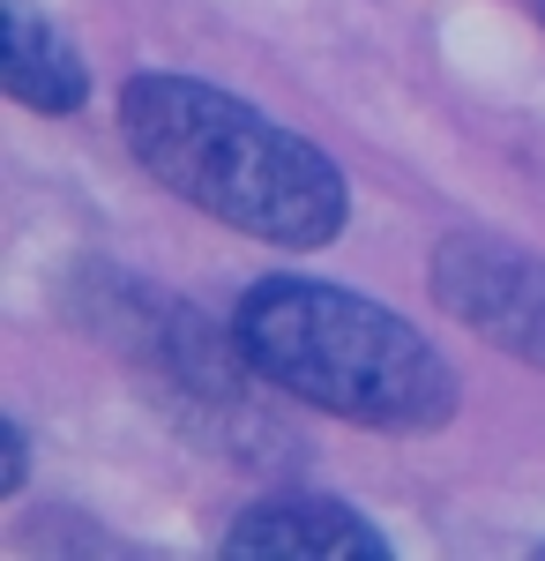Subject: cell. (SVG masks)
<instances>
[{"mask_svg": "<svg viewBox=\"0 0 545 561\" xmlns=\"http://www.w3.org/2000/svg\"><path fill=\"white\" fill-rule=\"evenodd\" d=\"M68 314L76 330L97 337L113 352V367L135 375V389L165 412L179 434H195L202 449L232 457V465H269L285 457V434L277 420L254 404V375L240 345H232V322L217 330L202 307L172 300L165 285L135 277V270H105L90 262L68 277Z\"/></svg>", "mask_w": 545, "mask_h": 561, "instance_id": "obj_3", "label": "cell"}, {"mask_svg": "<svg viewBox=\"0 0 545 561\" xmlns=\"http://www.w3.org/2000/svg\"><path fill=\"white\" fill-rule=\"evenodd\" d=\"M232 345L262 389L367 434H441L463 412V382L441 345L396 307L329 277H254L232 300Z\"/></svg>", "mask_w": 545, "mask_h": 561, "instance_id": "obj_2", "label": "cell"}, {"mask_svg": "<svg viewBox=\"0 0 545 561\" xmlns=\"http://www.w3.org/2000/svg\"><path fill=\"white\" fill-rule=\"evenodd\" d=\"M113 121H120L127 158L165 195L217 217L240 240L314 255L351 225V187L329 150L202 76L135 68L113 98Z\"/></svg>", "mask_w": 545, "mask_h": 561, "instance_id": "obj_1", "label": "cell"}, {"mask_svg": "<svg viewBox=\"0 0 545 561\" xmlns=\"http://www.w3.org/2000/svg\"><path fill=\"white\" fill-rule=\"evenodd\" d=\"M224 561H389V531L359 517L351 502L314 494V486H269L262 502L232 510L217 531Z\"/></svg>", "mask_w": 545, "mask_h": 561, "instance_id": "obj_5", "label": "cell"}, {"mask_svg": "<svg viewBox=\"0 0 545 561\" xmlns=\"http://www.w3.org/2000/svg\"><path fill=\"white\" fill-rule=\"evenodd\" d=\"M31 486V434L23 420H0V494H23Z\"/></svg>", "mask_w": 545, "mask_h": 561, "instance_id": "obj_7", "label": "cell"}, {"mask_svg": "<svg viewBox=\"0 0 545 561\" xmlns=\"http://www.w3.org/2000/svg\"><path fill=\"white\" fill-rule=\"evenodd\" d=\"M523 8H531V15H538V23H545V0H523Z\"/></svg>", "mask_w": 545, "mask_h": 561, "instance_id": "obj_8", "label": "cell"}, {"mask_svg": "<svg viewBox=\"0 0 545 561\" xmlns=\"http://www.w3.org/2000/svg\"><path fill=\"white\" fill-rule=\"evenodd\" d=\"M426 293L478 345L545 375V255L515 248L501 232H441L426 262Z\"/></svg>", "mask_w": 545, "mask_h": 561, "instance_id": "obj_4", "label": "cell"}, {"mask_svg": "<svg viewBox=\"0 0 545 561\" xmlns=\"http://www.w3.org/2000/svg\"><path fill=\"white\" fill-rule=\"evenodd\" d=\"M0 90L45 113V121H68L90 105V68L83 53L60 38V23H45L31 0H0Z\"/></svg>", "mask_w": 545, "mask_h": 561, "instance_id": "obj_6", "label": "cell"}]
</instances>
